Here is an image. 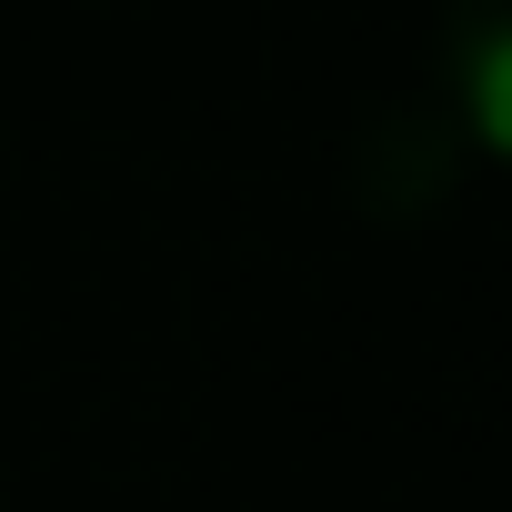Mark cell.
Masks as SVG:
<instances>
[{
  "mask_svg": "<svg viewBox=\"0 0 512 512\" xmlns=\"http://www.w3.org/2000/svg\"><path fill=\"white\" fill-rule=\"evenodd\" d=\"M462 131V151L512 171V11H462L442 31V91H432Z\"/></svg>",
  "mask_w": 512,
  "mask_h": 512,
  "instance_id": "1",
  "label": "cell"
}]
</instances>
